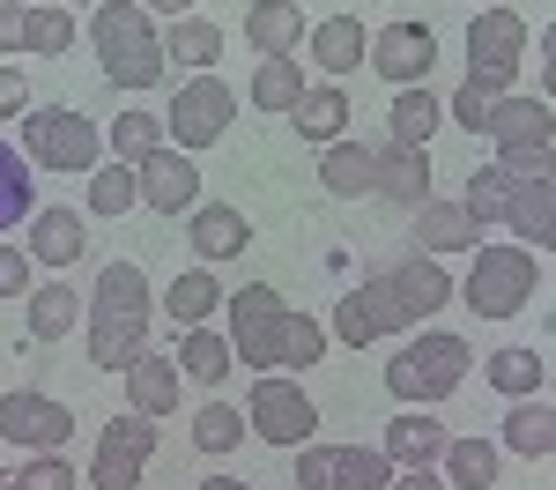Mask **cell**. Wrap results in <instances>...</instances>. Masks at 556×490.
Returning <instances> with one entry per match:
<instances>
[{
  "label": "cell",
  "instance_id": "54",
  "mask_svg": "<svg viewBox=\"0 0 556 490\" xmlns=\"http://www.w3.org/2000/svg\"><path fill=\"white\" fill-rule=\"evenodd\" d=\"M201 490H253V483H238V476H208Z\"/></svg>",
  "mask_w": 556,
  "mask_h": 490
},
{
  "label": "cell",
  "instance_id": "14",
  "mask_svg": "<svg viewBox=\"0 0 556 490\" xmlns=\"http://www.w3.org/2000/svg\"><path fill=\"white\" fill-rule=\"evenodd\" d=\"M83 327H89V364H97V372H127L134 356L149 350V319H141V312L89 305V312H83Z\"/></svg>",
  "mask_w": 556,
  "mask_h": 490
},
{
  "label": "cell",
  "instance_id": "41",
  "mask_svg": "<svg viewBox=\"0 0 556 490\" xmlns=\"http://www.w3.org/2000/svg\"><path fill=\"white\" fill-rule=\"evenodd\" d=\"M238 439H253V431H245V416L230 401H201L193 409V445L201 453H238Z\"/></svg>",
  "mask_w": 556,
  "mask_h": 490
},
{
  "label": "cell",
  "instance_id": "47",
  "mask_svg": "<svg viewBox=\"0 0 556 490\" xmlns=\"http://www.w3.org/2000/svg\"><path fill=\"white\" fill-rule=\"evenodd\" d=\"M445 120H460V127H468V134H482V127H490V97H482V89H468V83H460V89H453V97H445Z\"/></svg>",
  "mask_w": 556,
  "mask_h": 490
},
{
  "label": "cell",
  "instance_id": "36",
  "mask_svg": "<svg viewBox=\"0 0 556 490\" xmlns=\"http://www.w3.org/2000/svg\"><path fill=\"white\" fill-rule=\"evenodd\" d=\"M141 461H149V453H134L127 439H112V431H104L97 453H89V476H83V483L89 490H141Z\"/></svg>",
  "mask_w": 556,
  "mask_h": 490
},
{
  "label": "cell",
  "instance_id": "15",
  "mask_svg": "<svg viewBox=\"0 0 556 490\" xmlns=\"http://www.w3.org/2000/svg\"><path fill=\"white\" fill-rule=\"evenodd\" d=\"M505 230H513V246H527V253L556 246V178L549 172H527L513 186V201H505Z\"/></svg>",
  "mask_w": 556,
  "mask_h": 490
},
{
  "label": "cell",
  "instance_id": "5",
  "mask_svg": "<svg viewBox=\"0 0 556 490\" xmlns=\"http://www.w3.org/2000/svg\"><path fill=\"white\" fill-rule=\"evenodd\" d=\"M490 141H497V156L490 164H505V172H549V149H556V112L549 97L534 89V97H490Z\"/></svg>",
  "mask_w": 556,
  "mask_h": 490
},
{
  "label": "cell",
  "instance_id": "37",
  "mask_svg": "<svg viewBox=\"0 0 556 490\" xmlns=\"http://www.w3.org/2000/svg\"><path fill=\"white\" fill-rule=\"evenodd\" d=\"M513 186H519V172H505V164H475V172H468V193H460V209H468V216L490 230V223H505Z\"/></svg>",
  "mask_w": 556,
  "mask_h": 490
},
{
  "label": "cell",
  "instance_id": "39",
  "mask_svg": "<svg viewBox=\"0 0 556 490\" xmlns=\"http://www.w3.org/2000/svg\"><path fill=\"white\" fill-rule=\"evenodd\" d=\"M127 209H141V186H134V164H97L89 172V216H127Z\"/></svg>",
  "mask_w": 556,
  "mask_h": 490
},
{
  "label": "cell",
  "instance_id": "57",
  "mask_svg": "<svg viewBox=\"0 0 556 490\" xmlns=\"http://www.w3.org/2000/svg\"><path fill=\"white\" fill-rule=\"evenodd\" d=\"M475 8H490V0H475Z\"/></svg>",
  "mask_w": 556,
  "mask_h": 490
},
{
  "label": "cell",
  "instance_id": "24",
  "mask_svg": "<svg viewBox=\"0 0 556 490\" xmlns=\"http://www.w3.org/2000/svg\"><path fill=\"white\" fill-rule=\"evenodd\" d=\"M178 387H186V379H178V364L164 350H141L127 364V409H134V416H172Z\"/></svg>",
  "mask_w": 556,
  "mask_h": 490
},
{
  "label": "cell",
  "instance_id": "34",
  "mask_svg": "<svg viewBox=\"0 0 556 490\" xmlns=\"http://www.w3.org/2000/svg\"><path fill=\"white\" fill-rule=\"evenodd\" d=\"M319 186L327 193H342V201H356V193H371V141H327L319 149Z\"/></svg>",
  "mask_w": 556,
  "mask_h": 490
},
{
  "label": "cell",
  "instance_id": "31",
  "mask_svg": "<svg viewBox=\"0 0 556 490\" xmlns=\"http://www.w3.org/2000/svg\"><path fill=\"white\" fill-rule=\"evenodd\" d=\"M223 282H215V267H186V275H172V290H164V312H172L178 327H208L215 312H223Z\"/></svg>",
  "mask_w": 556,
  "mask_h": 490
},
{
  "label": "cell",
  "instance_id": "13",
  "mask_svg": "<svg viewBox=\"0 0 556 490\" xmlns=\"http://www.w3.org/2000/svg\"><path fill=\"white\" fill-rule=\"evenodd\" d=\"M134 186H141V209H156V216H186V209H201V164L186 156V149H156V156H141L134 164Z\"/></svg>",
  "mask_w": 556,
  "mask_h": 490
},
{
  "label": "cell",
  "instance_id": "3",
  "mask_svg": "<svg viewBox=\"0 0 556 490\" xmlns=\"http://www.w3.org/2000/svg\"><path fill=\"white\" fill-rule=\"evenodd\" d=\"M89 45H97L104 75L119 89H149L164 75V30H156V15L141 0H104L97 23H89Z\"/></svg>",
  "mask_w": 556,
  "mask_h": 490
},
{
  "label": "cell",
  "instance_id": "42",
  "mask_svg": "<svg viewBox=\"0 0 556 490\" xmlns=\"http://www.w3.org/2000/svg\"><path fill=\"white\" fill-rule=\"evenodd\" d=\"M30 216H38V209H30V156L0 141V230H8V223H30Z\"/></svg>",
  "mask_w": 556,
  "mask_h": 490
},
{
  "label": "cell",
  "instance_id": "11",
  "mask_svg": "<svg viewBox=\"0 0 556 490\" xmlns=\"http://www.w3.org/2000/svg\"><path fill=\"white\" fill-rule=\"evenodd\" d=\"M0 439L23 445V453H67V439H75V409L52 401V394H38V387H15V394H0Z\"/></svg>",
  "mask_w": 556,
  "mask_h": 490
},
{
  "label": "cell",
  "instance_id": "35",
  "mask_svg": "<svg viewBox=\"0 0 556 490\" xmlns=\"http://www.w3.org/2000/svg\"><path fill=\"white\" fill-rule=\"evenodd\" d=\"M386 483H393V461H386L379 445H334L319 490H386Z\"/></svg>",
  "mask_w": 556,
  "mask_h": 490
},
{
  "label": "cell",
  "instance_id": "8",
  "mask_svg": "<svg viewBox=\"0 0 556 490\" xmlns=\"http://www.w3.org/2000/svg\"><path fill=\"white\" fill-rule=\"evenodd\" d=\"M223 312H230V356L245 364V372H282V319H290V305H282V290L275 282H245L238 298H223Z\"/></svg>",
  "mask_w": 556,
  "mask_h": 490
},
{
  "label": "cell",
  "instance_id": "23",
  "mask_svg": "<svg viewBox=\"0 0 556 490\" xmlns=\"http://www.w3.org/2000/svg\"><path fill=\"white\" fill-rule=\"evenodd\" d=\"M364 45H371V30H364L356 15H327V23L304 30V52H312V67H319L327 83H342L349 67L364 60Z\"/></svg>",
  "mask_w": 556,
  "mask_h": 490
},
{
  "label": "cell",
  "instance_id": "43",
  "mask_svg": "<svg viewBox=\"0 0 556 490\" xmlns=\"http://www.w3.org/2000/svg\"><path fill=\"white\" fill-rule=\"evenodd\" d=\"M75 45V15L52 0V8H30V23H23V52H38V60H60Z\"/></svg>",
  "mask_w": 556,
  "mask_h": 490
},
{
  "label": "cell",
  "instance_id": "29",
  "mask_svg": "<svg viewBox=\"0 0 556 490\" xmlns=\"http://www.w3.org/2000/svg\"><path fill=\"white\" fill-rule=\"evenodd\" d=\"M482 379L497 387L505 401H527V394H549V356L542 350H497V356H482Z\"/></svg>",
  "mask_w": 556,
  "mask_h": 490
},
{
  "label": "cell",
  "instance_id": "52",
  "mask_svg": "<svg viewBox=\"0 0 556 490\" xmlns=\"http://www.w3.org/2000/svg\"><path fill=\"white\" fill-rule=\"evenodd\" d=\"M386 490H445V476H438V468H393Z\"/></svg>",
  "mask_w": 556,
  "mask_h": 490
},
{
  "label": "cell",
  "instance_id": "53",
  "mask_svg": "<svg viewBox=\"0 0 556 490\" xmlns=\"http://www.w3.org/2000/svg\"><path fill=\"white\" fill-rule=\"evenodd\" d=\"M141 8H149V15H172V23H178V15H186L193 0H141Z\"/></svg>",
  "mask_w": 556,
  "mask_h": 490
},
{
  "label": "cell",
  "instance_id": "18",
  "mask_svg": "<svg viewBox=\"0 0 556 490\" xmlns=\"http://www.w3.org/2000/svg\"><path fill=\"white\" fill-rule=\"evenodd\" d=\"M186 238H193L201 267H215V261H238L253 246V223L238 216V209H223V201H201V209H186Z\"/></svg>",
  "mask_w": 556,
  "mask_h": 490
},
{
  "label": "cell",
  "instance_id": "56",
  "mask_svg": "<svg viewBox=\"0 0 556 490\" xmlns=\"http://www.w3.org/2000/svg\"><path fill=\"white\" fill-rule=\"evenodd\" d=\"M0 490H23V483H15V476H0Z\"/></svg>",
  "mask_w": 556,
  "mask_h": 490
},
{
  "label": "cell",
  "instance_id": "32",
  "mask_svg": "<svg viewBox=\"0 0 556 490\" xmlns=\"http://www.w3.org/2000/svg\"><path fill=\"white\" fill-rule=\"evenodd\" d=\"M497 445L490 439H445V453H438V476H445V490H490L497 483Z\"/></svg>",
  "mask_w": 556,
  "mask_h": 490
},
{
  "label": "cell",
  "instance_id": "22",
  "mask_svg": "<svg viewBox=\"0 0 556 490\" xmlns=\"http://www.w3.org/2000/svg\"><path fill=\"white\" fill-rule=\"evenodd\" d=\"M83 253H89L83 209H38V216H30V261H45L52 275H60V267H75Z\"/></svg>",
  "mask_w": 556,
  "mask_h": 490
},
{
  "label": "cell",
  "instance_id": "10",
  "mask_svg": "<svg viewBox=\"0 0 556 490\" xmlns=\"http://www.w3.org/2000/svg\"><path fill=\"white\" fill-rule=\"evenodd\" d=\"M230 120H238V97H230V83H223V75H186V83L172 89L164 134H172V149L201 156V149H215V141L230 134Z\"/></svg>",
  "mask_w": 556,
  "mask_h": 490
},
{
  "label": "cell",
  "instance_id": "50",
  "mask_svg": "<svg viewBox=\"0 0 556 490\" xmlns=\"http://www.w3.org/2000/svg\"><path fill=\"white\" fill-rule=\"evenodd\" d=\"M327 453H334V445H298V483H304V490L327 483Z\"/></svg>",
  "mask_w": 556,
  "mask_h": 490
},
{
  "label": "cell",
  "instance_id": "21",
  "mask_svg": "<svg viewBox=\"0 0 556 490\" xmlns=\"http://www.w3.org/2000/svg\"><path fill=\"white\" fill-rule=\"evenodd\" d=\"M238 30H245V45H253L260 60H282V52H298V45H304V30H312V23H304L298 0H253Z\"/></svg>",
  "mask_w": 556,
  "mask_h": 490
},
{
  "label": "cell",
  "instance_id": "7",
  "mask_svg": "<svg viewBox=\"0 0 556 490\" xmlns=\"http://www.w3.org/2000/svg\"><path fill=\"white\" fill-rule=\"evenodd\" d=\"M519 52H527V15H519V8H475V23H468V89L513 97Z\"/></svg>",
  "mask_w": 556,
  "mask_h": 490
},
{
  "label": "cell",
  "instance_id": "45",
  "mask_svg": "<svg viewBox=\"0 0 556 490\" xmlns=\"http://www.w3.org/2000/svg\"><path fill=\"white\" fill-rule=\"evenodd\" d=\"M15 483L23 490H83V476H75L67 453H30V461L15 468Z\"/></svg>",
  "mask_w": 556,
  "mask_h": 490
},
{
  "label": "cell",
  "instance_id": "46",
  "mask_svg": "<svg viewBox=\"0 0 556 490\" xmlns=\"http://www.w3.org/2000/svg\"><path fill=\"white\" fill-rule=\"evenodd\" d=\"M30 246H0V298H30V282H38V275H30Z\"/></svg>",
  "mask_w": 556,
  "mask_h": 490
},
{
  "label": "cell",
  "instance_id": "25",
  "mask_svg": "<svg viewBox=\"0 0 556 490\" xmlns=\"http://www.w3.org/2000/svg\"><path fill=\"white\" fill-rule=\"evenodd\" d=\"M497 453L549 461V453H556V409H549V394H527V401L505 409V439H497Z\"/></svg>",
  "mask_w": 556,
  "mask_h": 490
},
{
  "label": "cell",
  "instance_id": "44",
  "mask_svg": "<svg viewBox=\"0 0 556 490\" xmlns=\"http://www.w3.org/2000/svg\"><path fill=\"white\" fill-rule=\"evenodd\" d=\"M327 342H334V335H327L312 312L290 305V319H282V364H290V372H304V364H319V356H327Z\"/></svg>",
  "mask_w": 556,
  "mask_h": 490
},
{
  "label": "cell",
  "instance_id": "1",
  "mask_svg": "<svg viewBox=\"0 0 556 490\" xmlns=\"http://www.w3.org/2000/svg\"><path fill=\"white\" fill-rule=\"evenodd\" d=\"M468 364H475V350L460 335L416 327V335H401V350L386 356V394L401 401V409H430V401H445L468 379Z\"/></svg>",
  "mask_w": 556,
  "mask_h": 490
},
{
  "label": "cell",
  "instance_id": "33",
  "mask_svg": "<svg viewBox=\"0 0 556 490\" xmlns=\"http://www.w3.org/2000/svg\"><path fill=\"white\" fill-rule=\"evenodd\" d=\"M215 60H223V30H215L208 15H178L172 30H164V67H193V75H208Z\"/></svg>",
  "mask_w": 556,
  "mask_h": 490
},
{
  "label": "cell",
  "instance_id": "17",
  "mask_svg": "<svg viewBox=\"0 0 556 490\" xmlns=\"http://www.w3.org/2000/svg\"><path fill=\"white\" fill-rule=\"evenodd\" d=\"M416 216V246H424L430 261H445V253H475L482 246V223L460 209V201H445V193H430L424 209H408Z\"/></svg>",
  "mask_w": 556,
  "mask_h": 490
},
{
  "label": "cell",
  "instance_id": "9",
  "mask_svg": "<svg viewBox=\"0 0 556 490\" xmlns=\"http://www.w3.org/2000/svg\"><path fill=\"white\" fill-rule=\"evenodd\" d=\"M245 431L267 445H312L319 439V409H312V394H304L290 372H260L253 394H245Z\"/></svg>",
  "mask_w": 556,
  "mask_h": 490
},
{
  "label": "cell",
  "instance_id": "40",
  "mask_svg": "<svg viewBox=\"0 0 556 490\" xmlns=\"http://www.w3.org/2000/svg\"><path fill=\"white\" fill-rule=\"evenodd\" d=\"M89 305H112V312H141L149 319V275L134 261H112L97 275V290H89Z\"/></svg>",
  "mask_w": 556,
  "mask_h": 490
},
{
  "label": "cell",
  "instance_id": "38",
  "mask_svg": "<svg viewBox=\"0 0 556 490\" xmlns=\"http://www.w3.org/2000/svg\"><path fill=\"white\" fill-rule=\"evenodd\" d=\"M172 134H164V120L156 112H119L112 127H104V149L119 156V164H141V156H156Z\"/></svg>",
  "mask_w": 556,
  "mask_h": 490
},
{
  "label": "cell",
  "instance_id": "28",
  "mask_svg": "<svg viewBox=\"0 0 556 490\" xmlns=\"http://www.w3.org/2000/svg\"><path fill=\"white\" fill-rule=\"evenodd\" d=\"M298 141H312V149H327V141H342L349 134V89L342 83H312L298 97Z\"/></svg>",
  "mask_w": 556,
  "mask_h": 490
},
{
  "label": "cell",
  "instance_id": "27",
  "mask_svg": "<svg viewBox=\"0 0 556 490\" xmlns=\"http://www.w3.org/2000/svg\"><path fill=\"white\" fill-rule=\"evenodd\" d=\"M23 305H30V342H60V335H75V327H83L89 298H83V290H67V282L52 275V282H30V298H23Z\"/></svg>",
  "mask_w": 556,
  "mask_h": 490
},
{
  "label": "cell",
  "instance_id": "2",
  "mask_svg": "<svg viewBox=\"0 0 556 490\" xmlns=\"http://www.w3.org/2000/svg\"><path fill=\"white\" fill-rule=\"evenodd\" d=\"M356 290H364V305H371V327H379V335H416L430 312L453 298V275H445V261H430V253H408V261L364 275Z\"/></svg>",
  "mask_w": 556,
  "mask_h": 490
},
{
  "label": "cell",
  "instance_id": "51",
  "mask_svg": "<svg viewBox=\"0 0 556 490\" xmlns=\"http://www.w3.org/2000/svg\"><path fill=\"white\" fill-rule=\"evenodd\" d=\"M23 23H30V8L8 0V8H0V52H23Z\"/></svg>",
  "mask_w": 556,
  "mask_h": 490
},
{
  "label": "cell",
  "instance_id": "55",
  "mask_svg": "<svg viewBox=\"0 0 556 490\" xmlns=\"http://www.w3.org/2000/svg\"><path fill=\"white\" fill-rule=\"evenodd\" d=\"M60 8H97V0H60Z\"/></svg>",
  "mask_w": 556,
  "mask_h": 490
},
{
  "label": "cell",
  "instance_id": "16",
  "mask_svg": "<svg viewBox=\"0 0 556 490\" xmlns=\"http://www.w3.org/2000/svg\"><path fill=\"white\" fill-rule=\"evenodd\" d=\"M371 193L393 201V209H424L430 201V149H401V141L371 149Z\"/></svg>",
  "mask_w": 556,
  "mask_h": 490
},
{
  "label": "cell",
  "instance_id": "49",
  "mask_svg": "<svg viewBox=\"0 0 556 490\" xmlns=\"http://www.w3.org/2000/svg\"><path fill=\"white\" fill-rule=\"evenodd\" d=\"M23 112H30V75L0 67V120H23Z\"/></svg>",
  "mask_w": 556,
  "mask_h": 490
},
{
  "label": "cell",
  "instance_id": "30",
  "mask_svg": "<svg viewBox=\"0 0 556 490\" xmlns=\"http://www.w3.org/2000/svg\"><path fill=\"white\" fill-rule=\"evenodd\" d=\"M304 89H312V83H304L298 52H282V60H260V67H253V83H245V104H253V112H282V120H290Z\"/></svg>",
  "mask_w": 556,
  "mask_h": 490
},
{
  "label": "cell",
  "instance_id": "26",
  "mask_svg": "<svg viewBox=\"0 0 556 490\" xmlns=\"http://www.w3.org/2000/svg\"><path fill=\"white\" fill-rule=\"evenodd\" d=\"M445 120V97L430 83H408L393 89V112H386V141H401V149H430V134Z\"/></svg>",
  "mask_w": 556,
  "mask_h": 490
},
{
  "label": "cell",
  "instance_id": "19",
  "mask_svg": "<svg viewBox=\"0 0 556 490\" xmlns=\"http://www.w3.org/2000/svg\"><path fill=\"white\" fill-rule=\"evenodd\" d=\"M172 364H178V379H186V387H223L238 356H230V335H223V327L208 319V327H178Z\"/></svg>",
  "mask_w": 556,
  "mask_h": 490
},
{
  "label": "cell",
  "instance_id": "6",
  "mask_svg": "<svg viewBox=\"0 0 556 490\" xmlns=\"http://www.w3.org/2000/svg\"><path fill=\"white\" fill-rule=\"evenodd\" d=\"M23 156L45 172H97L104 164V127L67 112V104H30L23 112Z\"/></svg>",
  "mask_w": 556,
  "mask_h": 490
},
{
  "label": "cell",
  "instance_id": "12",
  "mask_svg": "<svg viewBox=\"0 0 556 490\" xmlns=\"http://www.w3.org/2000/svg\"><path fill=\"white\" fill-rule=\"evenodd\" d=\"M364 60H371L393 89L430 83V67H438V30H430V23H386V30H371Z\"/></svg>",
  "mask_w": 556,
  "mask_h": 490
},
{
  "label": "cell",
  "instance_id": "48",
  "mask_svg": "<svg viewBox=\"0 0 556 490\" xmlns=\"http://www.w3.org/2000/svg\"><path fill=\"white\" fill-rule=\"evenodd\" d=\"M104 431H112V439H127L134 453H156V439H164V431H156V416H112V424H104Z\"/></svg>",
  "mask_w": 556,
  "mask_h": 490
},
{
  "label": "cell",
  "instance_id": "20",
  "mask_svg": "<svg viewBox=\"0 0 556 490\" xmlns=\"http://www.w3.org/2000/svg\"><path fill=\"white\" fill-rule=\"evenodd\" d=\"M379 453L393 468H438V453H445V424L430 416V409H401L393 424H386Z\"/></svg>",
  "mask_w": 556,
  "mask_h": 490
},
{
  "label": "cell",
  "instance_id": "4",
  "mask_svg": "<svg viewBox=\"0 0 556 490\" xmlns=\"http://www.w3.org/2000/svg\"><path fill=\"white\" fill-rule=\"evenodd\" d=\"M460 298H468L482 319H513V312L534 305V290H542V253H527V246H475V267L468 282H453Z\"/></svg>",
  "mask_w": 556,
  "mask_h": 490
}]
</instances>
